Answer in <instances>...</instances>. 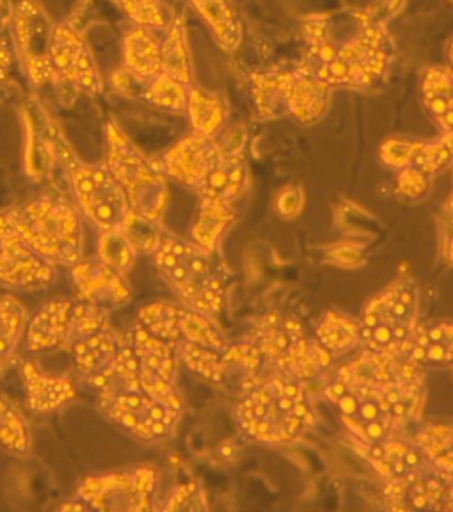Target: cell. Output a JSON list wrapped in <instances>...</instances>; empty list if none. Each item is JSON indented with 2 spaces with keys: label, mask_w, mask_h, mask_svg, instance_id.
<instances>
[{
  "label": "cell",
  "mask_w": 453,
  "mask_h": 512,
  "mask_svg": "<svg viewBox=\"0 0 453 512\" xmlns=\"http://www.w3.org/2000/svg\"><path fill=\"white\" fill-rule=\"evenodd\" d=\"M185 109L189 112L192 127L196 128V132L201 136L210 137L215 134L226 118L223 100L198 86H189Z\"/></svg>",
  "instance_id": "obj_20"
},
{
  "label": "cell",
  "mask_w": 453,
  "mask_h": 512,
  "mask_svg": "<svg viewBox=\"0 0 453 512\" xmlns=\"http://www.w3.org/2000/svg\"><path fill=\"white\" fill-rule=\"evenodd\" d=\"M50 139L54 157L66 169L82 214L100 232L125 228L134 214L128 207L125 192L121 191L109 168L105 164H89L80 160L54 123H50Z\"/></svg>",
  "instance_id": "obj_2"
},
{
  "label": "cell",
  "mask_w": 453,
  "mask_h": 512,
  "mask_svg": "<svg viewBox=\"0 0 453 512\" xmlns=\"http://www.w3.org/2000/svg\"><path fill=\"white\" fill-rule=\"evenodd\" d=\"M446 349L443 345L436 342V344L429 345L427 349V358L430 361H443L445 360Z\"/></svg>",
  "instance_id": "obj_32"
},
{
  "label": "cell",
  "mask_w": 453,
  "mask_h": 512,
  "mask_svg": "<svg viewBox=\"0 0 453 512\" xmlns=\"http://www.w3.org/2000/svg\"><path fill=\"white\" fill-rule=\"evenodd\" d=\"M423 98L430 114L446 132L453 130V72L430 68L423 79Z\"/></svg>",
  "instance_id": "obj_19"
},
{
  "label": "cell",
  "mask_w": 453,
  "mask_h": 512,
  "mask_svg": "<svg viewBox=\"0 0 453 512\" xmlns=\"http://www.w3.org/2000/svg\"><path fill=\"white\" fill-rule=\"evenodd\" d=\"M54 27L38 0H20L13 15L16 50L34 86L54 84L50 50Z\"/></svg>",
  "instance_id": "obj_7"
},
{
  "label": "cell",
  "mask_w": 453,
  "mask_h": 512,
  "mask_svg": "<svg viewBox=\"0 0 453 512\" xmlns=\"http://www.w3.org/2000/svg\"><path fill=\"white\" fill-rule=\"evenodd\" d=\"M98 409L111 424L143 441L167 436L180 413L148 393L134 390L98 393Z\"/></svg>",
  "instance_id": "obj_5"
},
{
  "label": "cell",
  "mask_w": 453,
  "mask_h": 512,
  "mask_svg": "<svg viewBox=\"0 0 453 512\" xmlns=\"http://www.w3.org/2000/svg\"><path fill=\"white\" fill-rule=\"evenodd\" d=\"M143 96L146 102H150L151 105H155L159 109L183 111L187 107L189 84L162 72L157 77H153L150 82H146Z\"/></svg>",
  "instance_id": "obj_23"
},
{
  "label": "cell",
  "mask_w": 453,
  "mask_h": 512,
  "mask_svg": "<svg viewBox=\"0 0 453 512\" xmlns=\"http://www.w3.org/2000/svg\"><path fill=\"white\" fill-rule=\"evenodd\" d=\"M422 143H413L407 139H391L382 146V159L391 166H406L413 162L414 155L422 150Z\"/></svg>",
  "instance_id": "obj_28"
},
{
  "label": "cell",
  "mask_w": 453,
  "mask_h": 512,
  "mask_svg": "<svg viewBox=\"0 0 453 512\" xmlns=\"http://www.w3.org/2000/svg\"><path fill=\"white\" fill-rule=\"evenodd\" d=\"M448 56H450V63H452V72H453V40L450 43V47H448Z\"/></svg>",
  "instance_id": "obj_49"
},
{
  "label": "cell",
  "mask_w": 453,
  "mask_h": 512,
  "mask_svg": "<svg viewBox=\"0 0 453 512\" xmlns=\"http://www.w3.org/2000/svg\"><path fill=\"white\" fill-rule=\"evenodd\" d=\"M283 393H285V397L288 399H297L301 393H299V388L295 386V384H287V386H283Z\"/></svg>",
  "instance_id": "obj_38"
},
{
  "label": "cell",
  "mask_w": 453,
  "mask_h": 512,
  "mask_svg": "<svg viewBox=\"0 0 453 512\" xmlns=\"http://www.w3.org/2000/svg\"><path fill=\"white\" fill-rule=\"evenodd\" d=\"M25 244L54 267H72L84 258L79 212L61 198H40L4 212Z\"/></svg>",
  "instance_id": "obj_1"
},
{
  "label": "cell",
  "mask_w": 453,
  "mask_h": 512,
  "mask_svg": "<svg viewBox=\"0 0 453 512\" xmlns=\"http://www.w3.org/2000/svg\"><path fill=\"white\" fill-rule=\"evenodd\" d=\"M414 505H416V507H427L425 496H416V498H414Z\"/></svg>",
  "instance_id": "obj_44"
},
{
  "label": "cell",
  "mask_w": 453,
  "mask_h": 512,
  "mask_svg": "<svg viewBox=\"0 0 453 512\" xmlns=\"http://www.w3.org/2000/svg\"><path fill=\"white\" fill-rule=\"evenodd\" d=\"M9 64H11V52L4 41H0V89L4 88L9 75Z\"/></svg>",
  "instance_id": "obj_31"
},
{
  "label": "cell",
  "mask_w": 453,
  "mask_h": 512,
  "mask_svg": "<svg viewBox=\"0 0 453 512\" xmlns=\"http://www.w3.org/2000/svg\"><path fill=\"white\" fill-rule=\"evenodd\" d=\"M379 415V408L372 404V402H365L363 406H361V416L365 418V420H374Z\"/></svg>",
  "instance_id": "obj_34"
},
{
  "label": "cell",
  "mask_w": 453,
  "mask_h": 512,
  "mask_svg": "<svg viewBox=\"0 0 453 512\" xmlns=\"http://www.w3.org/2000/svg\"><path fill=\"white\" fill-rule=\"evenodd\" d=\"M105 166L121 191L132 214L157 223L167 205L166 173L128 139L116 121L105 125Z\"/></svg>",
  "instance_id": "obj_3"
},
{
  "label": "cell",
  "mask_w": 453,
  "mask_h": 512,
  "mask_svg": "<svg viewBox=\"0 0 453 512\" xmlns=\"http://www.w3.org/2000/svg\"><path fill=\"white\" fill-rule=\"evenodd\" d=\"M393 409H395V415H404V413H406V406H404L402 402H397V404H393Z\"/></svg>",
  "instance_id": "obj_43"
},
{
  "label": "cell",
  "mask_w": 453,
  "mask_h": 512,
  "mask_svg": "<svg viewBox=\"0 0 453 512\" xmlns=\"http://www.w3.org/2000/svg\"><path fill=\"white\" fill-rule=\"evenodd\" d=\"M29 313L24 304L11 294L0 292V360H6L22 340Z\"/></svg>",
  "instance_id": "obj_21"
},
{
  "label": "cell",
  "mask_w": 453,
  "mask_h": 512,
  "mask_svg": "<svg viewBox=\"0 0 453 512\" xmlns=\"http://www.w3.org/2000/svg\"><path fill=\"white\" fill-rule=\"evenodd\" d=\"M374 338L379 342V344H388L391 340V331L390 328H386V326H381V328H377L374 331Z\"/></svg>",
  "instance_id": "obj_35"
},
{
  "label": "cell",
  "mask_w": 453,
  "mask_h": 512,
  "mask_svg": "<svg viewBox=\"0 0 453 512\" xmlns=\"http://www.w3.org/2000/svg\"><path fill=\"white\" fill-rule=\"evenodd\" d=\"M123 13L137 25L148 29H167L166 13L160 0H120Z\"/></svg>",
  "instance_id": "obj_27"
},
{
  "label": "cell",
  "mask_w": 453,
  "mask_h": 512,
  "mask_svg": "<svg viewBox=\"0 0 453 512\" xmlns=\"http://www.w3.org/2000/svg\"><path fill=\"white\" fill-rule=\"evenodd\" d=\"M278 408L287 413V411H292V408H294V402H292V399H288V397L283 395V397L279 399Z\"/></svg>",
  "instance_id": "obj_40"
},
{
  "label": "cell",
  "mask_w": 453,
  "mask_h": 512,
  "mask_svg": "<svg viewBox=\"0 0 453 512\" xmlns=\"http://www.w3.org/2000/svg\"><path fill=\"white\" fill-rule=\"evenodd\" d=\"M393 315L395 317H404L406 315V304L400 303V301L393 304Z\"/></svg>",
  "instance_id": "obj_41"
},
{
  "label": "cell",
  "mask_w": 453,
  "mask_h": 512,
  "mask_svg": "<svg viewBox=\"0 0 453 512\" xmlns=\"http://www.w3.org/2000/svg\"><path fill=\"white\" fill-rule=\"evenodd\" d=\"M391 463H393V468H395V472L397 473H404L406 472V461H400V459H398V461H391Z\"/></svg>",
  "instance_id": "obj_42"
},
{
  "label": "cell",
  "mask_w": 453,
  "mask_h": 512,
  "mask_svg": "<svg viewBox=\"0 0 453 512\" xmlns=\"http://www.w3.org/2000/svg\"><path fill=\"white\" fill-rule=\"evenodd\" d=\"M416 463H418V456H416V454H407L406 464H409V466H414Z\"/></svg>",
  "instance_id": "obj_45"
},
{
  "label": "cell",
  "mask_w": 453,
  "mask_h": 512,
  "mask_svg": "<svg viewBox=\"0 0 453 512\" xmlns=\"http://www.w3.org/2000/svg\"><path fill=\"white\" fill-rule=\"evenodd\" d=\"M107 326H111L107 310L100 308V306H95V304L77 299L73 303L72 329H70L68 345L75 342L80 336L91 335V333L107 328Z\"/></svg>",
  "instance_id": "obj_26"
},
{
  "label": "cell",
  "mask_w": 453,
  "mask_h": 512,
  "mask_svg": "<svg viewBox=\"0 0 453 512\" xmlns=\"http://www.w3.org/2000/svg\"><path fill=\"white\" fill-rule=\"evenodd\" d=\"M73 299L57 297L40 306L27 320L25 347L29 352L63 349L70 340Z\"/></svg>",
  "instance_id": "obj_11"
},
{
  "label": "cell",
  "mask_w": 453,
  "mask_h": 512,
  "mask_svg": "<svg viewBox=\"0 0 453 512\" xmlns=\"http://www.w3.org/2000/svg\"><path fill=\"white\" fill-rule=\"evenodd\" d=\"M0 447L18 456H24L29 450V431L24 416L4 395H0Z\"/></svg>",
  "instance_id": "obj_24"
},
{
  "label": "cell",
  "mask_w": 453,
  "mask_h": 512,
  "mask_svg": "<svg viewBox=\"0 0 453 512\" xmlns=\"http://www.w3.org/2000/svg\"><path fill=\"white\" fill-rule=\"evenodd\" d=\"M427 336H429V340L432 344H436V342H443V340H445V329L432 328L429 333H427Z\"/></svg>",
  "instance_id": "obj_37"
},
{
  "label": "cell",
  "mask_w": 453,
  "mask_h": 512,
  "mask_svg": "<svg viewBox=\"0 0 453 512\" xmlns=\"http://www.w3.org/2000/svg\"><path fill=\"white\" fill-rule=\"evenodd\" d=\"M70 269L77 299L80 301L95 304L111 312L130 299V288L125 280V274L114 271L98 256L80 258Z\"/></svg>",
  "instance_id": "obj_9"
},
{
  "label": "cell",
  "mask_w": 453,
  "mask_h": 512,
  "mask_svg": "<svg viewBox=\"0 0 453 512\" xmlns=\"http://www.w3.org/2000/svg\"><path fill=\"white\" fill-rule=\"evenodd\" d=\"M125 68L141 82H150L162 73V40L155 29L134 27L123 40Z\"/></svg>",
  "instance_id": "obj_14"
},
{
  "label": "cell",
  "mask_w": 453,
  "mask_h": 512,
  "mask_svg": "<svg viewBox=\"0 0 453 512\" xmlns=\"http://www.w3.org/2000/svg\"><path fill=\"white\" fill-rule=\"evenodd\" d=\"M372 454H374V457H377V459H382V457H384L382 448H372Z\"/></svg>",
  "instance_id": "obj_47"
},
{
  "label": "cell",
  "mask_w": 453,
  "mask_h": 512,
  "mask_svg": "<svg viewBox=\"0 0 453 512\" xmlns=\"http://www.w3.org/2000/svg\"><path fill=\"white\" fill-rule=\"evenodd\" d=\"M413 360H427V347H422V345H416V347H414L413 349Z\"/></svg>",
  "instance_id": "obj_39"
},
{
  "label": "cell",
  "mask_w": 453,
  "mask_h": 512,
  "mask_svg": "<svg viewBox=\"0 0 453 512\" xmlns=\"http://www.w3.org/2000/svg\"><path fill=\"white\" fill-rule=\"evenodd\" d=\"M404 335H406V328L395 329V338H397V340H402V338H404Z\"/></svg>",
  "instance_id": "obj_46"
},
{
  "label": "cell",
  "mask_w": 453,
  "mask_h": 512,
  "mask_svg": "<svg viewBox=\"0 0 453 512\" xmlns=\"http://www.w3.org/2000/svg\"><path fill=\"white\" fill-rule=\"evenodd\" d=\"M162 72L191 86V48L182 18L167 24L166 38L162 40Z\"/></svg>",
  "instance_id": "obj_18"
},
{
  "label": "cell",
  "mask_w": 453,
  "mask_h": 512,
  "mask_svg": "<svg viewBox=\"0 0 453 512\" xmlns=\"http://www.w3.org/2000/svg\"><path fill=\"white\" fill-rule=\"evenodd\" d=\"M125 335L114 331L111 326L95 331L91 335L80 336L66 349L72 352L73 367L86 381L102 374L111 365L114 356L120 351Z\"/></svg>",
  "instance_id": "obj_13"
},
{
  "label": "cell",
  "mask_w": 453,
  "mask_h": 512,
  "mask_svg": "<svg viewBox=\"0 0 453 512\" xmlns=\"http://www.w3.org/2000/svg\"><path fill=\"white\" fill-rule=\"evenodd\" d=\"M56 280V267L34 253L0 214V288L40 292Z\"/></svg>",
  "instance_id": "obj_8"
},
{
  "label": "cell",
  "mask_w": 453,
  "mask_h": 512,
  "mask_svg": "<svg viewBox=\"0 0 453 512\" xmlns=\"http://www.w3.org/2000/svg\"><path fill=\"white\" fill-rule=\"evenodd\" d=\"M340 408L343 409V413H347V415H354L356 413V409H358V402L354 397H347V395H343L340 397Z\"/></svg>",
  "instance_id": "obj_33"
},
{
  "label": "cell",
  "mask_w": 453,
  "mask_h": 512,
  "mask_svg": "<svg viewBox=\"0 0 453 512\" xmlns=\"http://www.w3.org/2000/svg\"><path fill=\"white\" fill-rule=\"evenodd\" d=\"M425 185L427 182H425L422 169H406L398 180V189L406 194H411V196H418Z\"/></svg>",
  "instance_id": "obj_29"
},
{
  "label": "cell",
  "mask_w": 453,
  "mask_h": 512,
  "mask_svg": "<svg viewBox=\"0 0 453 512\" xmlns=\"http://www.w3.org/2000/svg\"><path fill=\"white\" fill-rule=\"evenodd\" d=\"M219 162L221 155L210 139L194 134L178 141L164 155L162 171L187 187H203Z\"/></svg>",
  "instance_id": "obj_10"
},
{
  "label": "cell",
  "mask_w": 453,
  "mask_h": 512,
  "mask_svg": "<svg viewBox=\"0 0 453 512\" xmlns=\"http://www.w3.org/2000/svg\"><path fill=\"white\" fill-rule=\"evenodd\" d=\"M20 376L24 383L27 406L32 413H54L77 397V386L72 377L47 372L36 361H20Z\"/></svg>",
  "instance_id": "obj_12"
},
{
  "label": "cell",
  "mask_w": 453,
  "mask_h": 512,
  "mask_svg": "<svg viewBox=\"0 0 453 512\" xmlns=\"http://www.w3.org/2000/svg\"><path fill=\"white\" fill-rule=\"evenodd\" d=\"M157 488V473L151 466L91 475L80 482L73 500L80 511H150Z\"/></svg>",
  "instance_id": "obj_4"
},
{
  "label": "cell",
  "mask_w": 453,
  "mask_h": 512,
  "mask_svg": "<svg viewBox=\"0 0 453 512\" xmlns=\"http://www.w3.org/2000/svg\"><path fill=\"white\" fill-rule=\"evenodd\" d=\"M331 86L310 73L295 72L288 89V109L304 123L318 120L329 104Z\"/></svg>",
  "instance_id": "obj_15"
},
{
  "label": "cell",
  "mask_w": 453,
  "mask_h": 512,
  "mask_svg": "<svg viewBox=\"0 0 453 512\" xmlns=\"http://www.w3.org/2000/svg\"><path fill=\"white\" fill-rule=\"evenodd\" d=\"M25 127H27V148H25V169L32 180H41L48 175V169L54 157L52 139H50V123L45 116L40 118L31 109L24 111Z\"/></svg>",
  "instance_id": "obj_17"
},
{
  "label": "cell",
  "mask_w": 453,
  "mask_h": 512,
  "mask_svg": "<svg viewBox=\"0 0 453 512\" xmlns=\"http://www.w3.org/2000/svg\"><path fill=\"white\" fill-rule=\"evenodd\" d=\"M96 256L114 271L125 274L136 262L137 249L123 228L104 230L98 237Z\"/></svg>",
  "instance_id": "obj_22"
},
{
  "label": "cell",
  "mask_w": 453,
  "mask_h": 512,
  "mask_svg": "<svg viewBox=\"0 0 453 512\" xmlns=\"http://www.w3.org/2000/svg\"><path fill=\"white\" fill-rule=\"evenodd\" d=\"M294 79V73L271 72L253 75L256 102L262 111L272 112L276 105L285 104L288 107V89Z\"/></svg>",
  "instance_id": "obj_25"
},
{
  "label": "cell",
  "mask_w": 453,
  "mask_h": 512,
  "mask_svg": "<svg viewBox=\"0 0 453 512\" xmlns=\"http://www.w3.org/2000/svg\"><path fill=\"white\" fill-rule=\"evenodd\" d=\"M50 63L54 72V84L96 96L104 93V79L98 72L95 57L79 29L72 22H61L54 27Z\"/></svg>",
  "instance_id": "obj_6"
},
{
  "label": "cell",
  "mask_w": 453,
  "mask_h": 512,
  "mask_svg": "<svg viewBox=\"0 0 453 512\" xmlns=\"http://www.w3.org/2000/svg\"><path fill=\"white\" fill-rule=\"evenodd\" d=\"M382 436V427L379 424H370L366 427V438L368 440H377Z\"/></svg>",
  "instance_id": "obj_36"
},
{
  "label": "cell",
  "mask_w": 453,
  "mask_h": 512,
  "mask_svg": "<svg viewBox=\"0 0 453 512\" xmlns=\"http://www.w3.org/2000/svg\"><path fill=\"white\" fill-rule=\"evenodd\" d=\"M400 303H404L407 306V304L411 303V296H409V294H406V292H404V294H402V296H400Z\"/></svg>",
  "instance_id": "obj_48"
},
{
  "label": "cell",
  "mask_w": 453,
  "mask_h": 512,
  "mask_svg": "<svg viewBox=\"0 0 453 512\" xmlns=\"http://www.w3.org/2000/svg\"><path fill=\"white\" fill-rule=\"evenodd\" d=\"M194 484H185L176 489L175 495L171 496L167 509L169 511H176V509H189L191 507L192 496H194Z\"/></svg>",
  "instance_id": "obj_30"
},
{
  "label": "cell",
  "mask_w": 453,
  "mask_h": 512,
  "mask_svg": "<svg viewBox=\"0 0 453 512\" xmlns=\"http://www.w3.org/2000/svg\"><path fill=\"white\" fill-rule=\"evenodd\" d=\"M203 22L214 34L217 45L226 52H235L242 43V25L230 0H191Z\"/></svg>",
  "instance_id": "obj_16"
}]
</instances>
